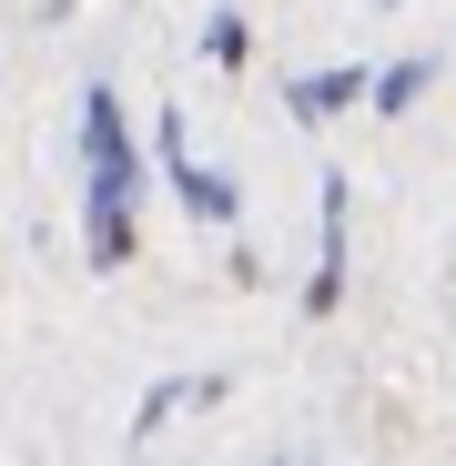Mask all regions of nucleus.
<instances>
[{
	"label": "nucleus",
	"instance_id": "f03ea898",
	"mask_svg": "<svg viewBox=\"0 0 456 466\" xmlns=\"http://www.w3.org/2000/svg\"><path fill=\"white\" fill-rule=\"evenodd\" d=\"M152 152H163V183H173V203H183L193 223H234V213H244L234 173L193 163V142H183V112H163V132H152Z\"/></svg>",
	"mask_w": 456,
	"mask_h": 466
},
{
	"label": "nucleus",
	"instance_id": "f257e3e1",
	"mask_svg": "<svg viewBox=\"0 0 456 466\" xmlns=\"http://www.w3.org/2000/svg\"><path fill=\"white\" fill-rule=\"evenodd\" d=\"M132 193H142V152H132L122 92L92 82L82 92V254H92V274L132 264Z\"/></svg>",
	"mask_w": 456,
	"mask_h": 466
},
{
	"label": "nucleus",
	"instance_id": "39448f33",
	"mask_svg": "<svg viewBox=\"0 0 456 466\" xmlns=\"http://www.w3.org/2000/svg\"><path fill=\"white\" fill-rule=\"evenodd\" d=\"M426 92H436V61H426V51H406V61H386V71H375V112H386V122H406Z\"/></svg>",
	"mask_w": 456,
	"mask_h": 466
},
{
	"label": "nucleus",
	"instance_id": "423d86ee",
	"mask_svg": "<svg viewBox=\"0 0 456 466\" xmlns=\"http://www.w3.org/2000/svg\"><path fill=\"white\" fill-rule=\"evenodd\" d=\"M203 61H213V71H244V61H254V31H244V11H213V21H203Z\"/></svg>",
	"mask_w": 456,
	"mask_h": 466
},
{
	"label": "nucleus",
	"instance_id": "0eeeda50",
	"mask_svg": "<svg viewBox=\"0 0 456 466\" xmlns=\"http://www.w3.org/2000/svg\"><path fill=\"white\" fill-rule=\"evenodd\" d=\"M183 406H193V385H152V396L132 406V446H152V436H163V426H173Z\"/></svg>",
	"mask_w": 456,
	"mask_h": 466
},
{
	"label": "nucleus",
	"instance_id": "7ed1b4c3",
	"mask_svg": "<svg viewBox=\"0 0 456 466\" xmlns=\"http://www.w3.org/2000/svg\"><path fill=\"white\" fill-rule=\"evenodd\" d=\"M345 213H355V193H345V173H325V203H315V274H304V315H335V304H345Z\"/></svg>",
	"mask_w": 456,
	"mask_h": 466
},
{
	"label": "nucleus",
	"instance_id": "20e7f679",
	"mask_svg": "<svg viewBox=\"0 0 456 466\" xmlns=\"http://www.w3.org/2000/svg\"><path fill=\"white\" fill-rule=\"evenodd\" d=\"M365 92H375V71H365V61H325V71H294V82H284V112L315 132V122H335V112L365 102Z\"/></svg>",
	"mask_w": 456,
	"mask_h": 466
},
{
	"label": "nucleus",
	"instance_id": "6e6552de",
	"mask_svg": "<svg viewBox=\"0 0 456 466\" xmlns=\"http://www.w3.org/2000/svg\"><path fill=\"white\" fill-rule=\"evenodd\" d=\"M386 11H406V0H386Z\"/></svg>",
	"mask_w": 456,
	"mask_h": 466
}]
</instances>
